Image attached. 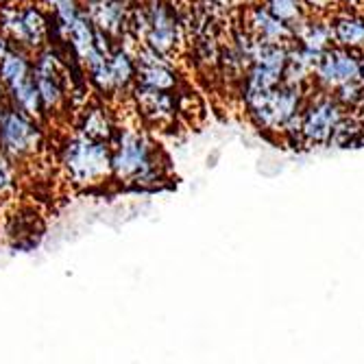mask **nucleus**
Returning a JSON list of instances; mask_svg holds the SVG:
<instances>
[{"label": "nucleus", "mask_w": 364, "mask_h": 364, "mask_svg": "<svg viewBox=\"0 0 364 364\" xmlns=\"http://www.w3.org/2000/svg\"><path fill=\"white\" fill-rule=\"evenodd\" d=\"M109 146L112 177L116 181L136 188H155L164 181V164H159L161 153L142 129L116 124Z\"/></svg>", "instance_id": "obj_1"}, {"label": "nucleus", "mask_w": 364, "mask_h": 364, "mask_svg": "<svg viewBox=\"0 0 364 364\" xmlns=\"http://www.w3.org/2000/svg\"><path fill=\"white\" fill-rule=\"evenodd\" d=\"M312 90L282 81L271 92L262 94L251 103H245V109L259 131H264V134L284 136L290 142V146L296 149L301 109H304V103Z\"/></svg>", "instance_id": "obj_2"}, {"label": "nucleus", "mask_w": 364, "mask_h": 364, "mask_svg": "<svg viewBox=\"0 0 364 364\" xmlns=\"http://www.w3.org/2000/svg\"><path fill=\"white\" fill-rule=\"evenodd\" d=\"M61 166L70 183L79 188L101 186L112 177V146L85 134H75L61 149Z\"/></svg>", "instance_id": "obj_3"}, {"label": "nucleus", "mask_w": 364, "mask_h": 364, "mask_svg": "<svg viewBox=\"0 0 364 364\" xmlns=\"http://www.w3.org/2000/svg\"><path fill=\"white\" fill-rule=\"evenodd\" d=\"M345 116L343 105L334 98L332 92L312 90L304 103L301 120H299V138L296 149H312V146H327L332 144V136L336 124Z\"/></svg>", "instance_id": "obj_4"}, {"label": "nucleus", "mask_w": 364, "mask_h": 364, "mask_svg": "<svg viewBox=\"0 0 364 364\" xmlns=\"http://www.w3.org/2000/svg\"><path fill=\"white\" fill-rule=\"evenodd\" d=\"M144 33L140 44L173 59L183 44V18L171 0H144Z\"/></svg>", "instance_id": "obj_5"}, {"label": "nucleus", "mask_w": 364, "mask_h": 364, "mask_svg": "<svg viewBox=\"0 0 364 364\" xmlns=\"http://www.w3.org/2000/svg\"><path fill=\"white\" fill-rule=\"evenodd\" d=\"M44 146V131L36 118H31L7 105L0 109V151L16 164L36 157Z\"/></svg>", "instance_id": "obj_6"}, {"label": "nucleus", "mask_w": 364, "mask_h": 364, "mask_svg": "<svg viewBox=\"0 0 364 364\" xmlns=\"http://www.w3.org/2000/svg\"><path fill=\"white\" fill-rule=\"evenodd\" d=\"M0 31L11 44L38 53L46 46V11L38 5L0 9Z\"/></svg>", "instance_id": "obj_7"}, {"label": "nucleus", "mask_w": 364, "mask_h": 364, "mask_svg": "<svg viewBox=\"0 0 364 364\" xmlns=\"http://www.w3.org/2000/svg\"><path fill=\"white\" fill-rule=\"evenodd\" d=\"M362 57L358 50L332 44L314 65V87L323 92H334L338 85L360 81Z\"/></svg>", "instance_id": "obj_8"}, {"label": "nucleus", "mask_w": 364, "mask_h": 364, "mask_svg": "<svg viewBox=\"0 0 364 364\" xmlns=\"http://www.w3.org/2000/svg\"><path fill=\"white\" fill-rule=\"evenodd\" d=\"M240 18H242L240 24L253 38L262 42L286 44V46L294 42V28L282 18H277L262 0H251V3L240 7Z\"/></svg>", "instance_id": "obj_9"}, {"label": "nucleus", "mask_w": 364, "mask_h": 364, "mask_svg": "<svg viewBox=\"0 0 364 364\" xmlns=\"http://www.w3.org/2000/svg\"><path fill=\"white\" fill-rule=\"evenodd\" d=\"M131 94L136 98L138 116L153 127H171L179 116L177 90H155L134 83Z\"/></svg>", "instance_id": "obj_10"}, {"label": "nucleus", "mask_w": 364, "mask_h": 364, "mask_svg": "<svg viewBox=\"0 0 364 364\" xmlns=\"http://www.w3.org/2000/svg\"><path fill=\"white\" fill-rule=\"evenodd\" d=\"M294 44H299L301 48H306L310 53L323 55L334 44L332 16L308 14L299 24L294 26Z\"/></svg>", "instance_id": "obj_11"}, {"label": "nucleus", "mask_w": 364, "mask_h": 364, "mask_svg": "<svg viewBox=\"0 0 364 364\" xmlns=\"http://www.w3.org/2000/svg\"><path fill=\"white\" fill-rule=\"evenodd\" d=\"M332 33H334V44L362 53L364 50V14L336 9L332 14Z\"/></svg>", "instance_id": "obj_12"}, {"label": "nucleus", "mask_w": 364, "mask_h": 364, "mask_svg": "<svg viewBox=\"0 0 364 364\" xmlns=\"http://www.w3.org/2000/svg\"><path fill=\"white\" fill-rule=\"evenodd\" d=\"M31 65H33V59H31V53L20 48V46H11L5 57L0 59V81L7 85L24 79L31 75Z\"/></svg>", "instance_id": "obj_13"}, {"label": "nucleus", "mask_w": 364, "mask_h": 364, "mask_svg": "<svg viewBox=\"0 0 364 364\" xmlns=\"http://www.w3.org/2000/svg\"><path fill=\"white\" fill-rule=\"evenodd\" d=\"M116 122L112 120V116L107 114V109L103 107H94L90 112H85L83 116V124H81V134L94 138V140H103L109 142L114 136Z\"/></svg>", "instance_id": "obj_14"}, {"label": "nucleus", "mask_w": 364, "mask_h": 364, "mask_svg": "<svg viewBox=\"0 0 364 364\" xmlns=\"http://www.w3.org/2000/svg\"><path fill=\"white\" fill-rule=\"evenodd\" d=\"M262 3L267 5L277 18H282L284 22H288L292 28L308 16L299 0H262Z\"/></svg>", "instance_id": "obj_15"}, {"label": "nucleus", "mask_w": 364, "mask_h": 364, "mask_svg": "<svg viewBox=\"0 0 364 364\" xmlns=\"http://www.w3.org/2000/svg\"><path fill=\"white\" fill-rule=\"evenodd\" d=\"M46 5H48V14H53L61 22L65 33H68V28L83 14V7L79 0H46Z\"/></svg>", "instance_id": "obj_16"}, {"label": "nucleus", "mask_w": 364, "mask_h": 364, "mask_svg": "<svg viewBox=\"0 0 364 364\" xmlns=\"http://www.w3.org/2000/svg\"><path fill=\"white\" fill-rule=\"evenodd\" d=\"M18 190V164L0 151V198H11Z\"/></svg>", "instance_id": "obj_17"}, {"label": "nucleus", "mask_w": 364, "mask_h": 364, "mask_svg": "<svg viewBox=\"0 0 364 364\" xmlns=\"http://www.w3.org/2000/svg\"><path fill=\"white\" fill-rule=\"evenodd\" d=\"M304 5L306 14H316V16H332L338 9V0H299Z\"/></svg>", "instance_id": "obj_18"}, {"label": "nucleus", "mask_w": 364, "mask_h": 364, "mask_svg": "<svg viewBox=\"0 0 364 364\" xmlns=\"http://www.w3.org/2000/svg\"><path fill=\"white\" fill-rule=\"evenodd\" d=\"M355 116H360V118H362V122H364V103H362V107H360V112H358Z\"/></svg>", "instance_id": "obj_19"}, {"label": "nucleus", "mask_w": 364, "mask_h": 364, "mask_svg": "<svg viewBox=\"0 0 364 364\" xmlns=\"http://www.w3.org/2000/svg\"><path fill=\"white\" fill-rule=\"evenodd\" d=\"M136 3H144V0H136Z\"/></svg>", "instance_id": "obj_20"}]
</instances>
